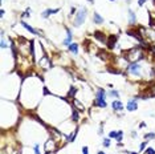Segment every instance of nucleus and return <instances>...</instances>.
<instances>
[{"mask_svg": "<svg viewBox=\"0 0 155 154\" xmlns=\"http://www.w3.org/2000/svg\"><path fill=\"white\" fill-rule=\"evenodd\" d=\"M86 19V9L85 8H81L78 12L76 15V19H74V27H81L84 24V21Z\"/></svg>", "mask_w": 155, "mask_h": 154, "instance_id": "nucleus-1", "label": "nucleus"}, {"mask_svg": "<svg viewBox=\"0 0 155 154\" xmlns=\"http://www.w3.org/2000/svg\"><path fill=\"white\" fill-rule=\"evenodd\" d=\"M105 96H106V92H105L104 89H98V92H97V100H95V104H97L99 108H106Z\"/></svg>", "mask_w": 155, "mask_h": 154, "instance_id": "nucleus-2", "label": "nucleus"}, {"mask_svg": "<svg viewBox=\"0 0 155 154\" xmlns=\"http://www.w3.org/2000/svg\"><path fill=\"white\" fill-rule=\"evenodd\" d=\"M127 71L132 74H139V71H141V65L138 62H130L129 64V67H127Z\"/></svg>", "mask_w": 155, "mask_h": 154, "instance_id": "nucleus-3", "label": "nucleus"}, {"mask_svg": "<svg viewBox=\"0 0 155 154\" xmlns=\"http://www.w3.org/2000/svg\"><path fill=\"white\" fill-rule=\"evenodd\" d=\"M137 101H138V98H132V100H130L127 102V110L129 112H134V110H137V109H138Z\"/></svg>", "mask_w": 155, "mask_h": 154, "instance_id": "nucleus-4", "label": "nucleus"}, {"mask_svg": "<svg viewBox=\"0 0 155 154\" xmlns=\"http://www.w3.org/2000/svg\"><path fill=\"white\" fill-rule=\"evenodd\" d=\"M57 12H60V9H58V8H56V9H45V11H44V12L41 13V16L45 19V17H48V16H50V15L57 13Z\"/></svg>", "mask_w": 155, "mask_h": 154, "instance_id": "nucleus-5", "label": "nucleus"}, {"mask_svg": "<svg viewBox=\"0 0 155 154\" xmlns=\"http://www.w3.org/2000/svg\"><path fill=\"white\" fill-rule=\"evenodd\" d=\"M112 106H113V109L115 112H119V110H122L123 109V105H122V102L121 101H118V100H115L113 104H112Z\"/></svg>", "mask_w": 155, "mask_h": 154, "instance_id": "nucleus-6", "label": "nucleus"}, {"mask_svg": "<svg viewBox=\"0 0 155 154\" xmlns=\"http://www.w3.org/2000/svg\"><path fill=\"white\" fill-rule=\"evenodd\" d=\"M21 25H23V27H24V28H25L27 31H29L31 33H33V35H39V32H37V31H36L35 28H32V27H31V25H29L28 23H25V21H23V23H21Z\"/></svg>", "mask_w": 155, "mask_h": 154, "instance_id": "nucleus-7", "label": "nucleus"}, {"mask_svg": "<svg viewBox=\"0 0 155 154\" xmlns=\"http://www.w3.org/2000/svg\"><path fill=\"white\" fill-rule=\"evenodd\" d=\"M93 21H94V24H102L104 23V19L98 15V12H95L93 15Z\"/></svg>", "mask_w": 155, "mask_h": 154, "instance_id": "nucleus-8", "label": "nucleus"}, {"mask_svg": "<svg viewBox=\"0 0 155 154\" xmlns=\"http://www.w3.org/2000/svg\"><path fill=\"white\" fill-rule=\"evenodd\" d=\"M69 51L74 54H77V52H78V45H77L76 43H72L70 45H69Z\"/></svg>", "mask_w": 155, "mask_h": 154, "instance_id": "nucleus-9", "label": "nucleus"}, {"mask_svg": "<svg viewBox=\"0 0 155 154\" xmlns=\"http://www.w3.org/2000/svg\"><path fill=\"white\" fill-rule=\"evenodd\" d=\"M115 41H117V36H112V37H110V40L107 41V47H109V48H113L114 44H115Z\"/></svg>", "mask_w": 155, "mask_h": 154, "instance_id": "nucleus-10", "label": "nucleus"}, {"mask_svg": "<svg viewBox=\"0 0 155 154\" xmlns=\"http://www.w3.org/2000/svg\"><path fill=\"white\" fill-rule=\"evenodd\" d=\"M129 19H130V23H131V24L135 23V15H134V12H132V11H130V12H129Z\"/></svg>", "mask_w": 155, "mask_h": 154, "instance_id": "nucleus-11", "label": "nucleus"}, {"mask_svg": "<svg viewBox=\"0 0 155 154\" xmlns=\"http://www.w3.org/2000/svg\"><path fill=\"white\" fill-rule=\"evenodd\" d=\"M95 37H97V39H98L99 41H102V43H104V41L106 40V39H105V36H104V35L101 33V32H97V33H95Z\"/></svg>", "mask_w": 155, "mask_h": 154, "instance_id": "nucleus-12", "label": "nucleus"}, {"mask_svg": "<svg viewBox=\"0 0 155 154\" xmlns=\"http://www.w3.org/2000/svg\"><path fill=\"white\" fill-rule=\"evenodd\" d=\"M122 137H123V131L122 130H119V131H117V141L119 142V141H122Z\"/></svg>", "mask_w": 155, "mask_h": 154, "instance_id": "nucleus-13", "label": "nucleus"}, {"mask_svg": "<svg viewBox=\"0 0 155 154\" xmlns=\"http://www.w3.org/2000/svg\"><path fill=\"white\" fill-rule=\"evenodd\" d=\"M109 96H110V97H119V93L115 92V90H110V92H109Z\"/></svg>", "mask_w": 155, "mask_h": 154, "instance_id": "nucleus-14", "label": "nucleus"}, {"mask_svg": "<svg viewBox=\"0 0 155 154\" xmlns=\"http://www.w3.org/2000/svg\"><path fill=\"white\" fill-rule=\"evenodd\" d=\"M72 118H73V121H77V120H78V113H77L76 109H73V116H72Z\"/></svg>", "mask_w": 155, "mask_h": 154, "instance_id": "nucleus-15", "label": "nucleus"}, {"mask_svg": "<svg viewBox=\"0 0 155 154\" xmlns=\"http://www.w3.org/2000/svg\"><path fill=\"white\" fill-rule=\"evenodd\" d=\"M102 145H104L105 148H109V146H110V141H109V138H105V139H104Z\"/></svg>", "mask_w": 155, "mask_h": 154, "instance_id": "nucleus-16", "label": "nucleus"}, {"mask_svg": "<svg viewBox=\"0 0 155 154\" xmlns=\"http://www.w3.org/2000/svg\"><path fill=\"white\" fill-rule=\"evenodd\" d=\"M145 138H146V139H150V138L154 139V138H155V134H154V133H147V134L145 136Z\"/></svg>", "mask_w": 155, "mask_h": 154, "instance_id": "nucleus-17", "label": "nucleus"}, {"mask_svg": "<svg viewBox=\"0 0 155 154\" xmlns=\"http://www.w3.org/2000/svg\"><path fill=\"white\" fill-rule=\"evenodd\" d=\"M76 92H77V88H72V89H70V92H69V94H68V97H73Z\"/></svg>", "mask_w": 155, "mask_h": 154, "instance_id": "nucleus-18", "label": "nucleus"}, {"mask_svg": "<svg viewBox=\"0 0 155 154\" xmlns=\"http://www.w3.org/2000/svg\"><path fill=\"white\" fill-rule=\"evenodd\" d=\"M109 138H117V131H110V133H109Z\"/></svg>", "mask_w": 155, "mask_h": 154, "instance_id": "nucleus-19", "label": "nucleus"}, {"mask_svg": "<svg viewBox=\"0 0 155 154\" xmlns=\"http://www.w3.org/2000/svg\"><path fill=\"white\" fill-rule=\"evenodd\" d=\"M146 154H155V150L152 148H147L146 149Z\"/></svg>", "mask_w": 155, "mask_h": 154, "instance_id": "nucleus-20", "label": "nucleus"}, {"mask_svg": "<svg viewBox=\"0 0 155 154\" xmlns=\"http://www.w3.org/2000/svg\"><path fill=\"white\" fill-rule=\"evenodd\" d=\"M8 45H7V43H5V40L3 39V36H2V48H7Z\"/></svg>", "mask_w": 155, "mask_h": 154, "instance_id": "nucleus-21", "label": "nucleus"}, {"mask_svg": "<svg viewBox=\"0 0 155 154\" xmlns=\"http://www.w3.org/2000/svg\"><path fill=\"white\" fill-rule=\"evenodd\" d=\"M33 150H35V154H40V149H39V145H37V144L35 145V149H33Z\"/></svg>", "mask_w": 155, "mask_h": 154, "instance_id": "nucleus-22", "label": "nucleus"}, {"mask_svg": "<svg viewBox=\"0 0 155 154\" xmlns=\"http://www.w3.org/2000/svg\"><path fill=\"white\" fill-rule=\"evenodd\" d=\"M82 154H89V149H87L86 146L82 148Z\"/></svg>", "mask_w": 155, "mask_h": 154, "instance_id": "nucleus-23", "label": "nucleus"}, {"mask_svg": "<svg viewBox=\"0 0 155 154\" xmlns=\"http://www.w3.org/2000/svg\"><path fill=\"white\" fill-rule=\"evenodd\" d=\"M146 144H147V141H145V142H142V144H141V151L146 148Z\"/></svg>", "mask_w": 155, "mask_h": 154, "instance_id": "nucleus-24", "label": "nucleus"}, {"mask_svg": "<svg viewBox=\"0 0 155 154\" xmlns=\"http://www.w3.org/2000/svg\"><path fill=\"white\" fill-rule=\"evenodd\" d=\"M145 2H146V0H139V2H138V5H139V7L143 5V4H145Z\"/></svg>", "mask_w": 155, "mask_h": 154, "instance_id": "nucleus-25", "label": "nucleus"}, {"mask_svg": "<svg viewBox=\"0 0 155 154\" xmlns=\"http://www.w3.org/2000/svg\"><path fill=\"white\" fill-rule=\"evenodd\" d=\"M24 16H25V17L29 16V9H27V11H25V13H23V17H24Z\"/></svg>", "mask_w": 155, "mask_h": 154, "instance_id": "nucleus-26", "label": "nucleus"}, {"mask_svg": "<svg viewBox=\"0 0 155 154\" xmlns=\"http://www.w3.org/2000/svg\"><path fill=\"white\" fill-rule=\"evenodd\" d=\"M4 13H5V12H4V11H3V9H2V11H0V17H3V16H4Z\"/></svg>", "mask_w": 155, "mask_h": 154, "instance_id": "nucleus-27", "label": "nucleus"}, {"mask_svg": "<svg viewBox=\"0 0 155 154\" xmlns=\"http://www.w3.org/2000/svg\"><path fill=\"white\" fill-rule=\"evenodd\" d=\"M87 2H89L90 4H93V3H94V0H87Z\"/></svg>", "mask_w": 155, "mask_h": 154, "instance_id": "nucleus-28", "label": "nucleus"}, {"mask_svg": "<svg viewBox=\"0 0 155 154\" xmlns=\"http://www.w3.org/2000/svg\"><path fill=\"white\" fill-rule=\"evenodd\" d=\"M97 154H106V153H104V151H98Z\"/></svg>", "mask_w": 155, "mask_h": 154, "instance_id": "nucleus-29", "label": "nucleus"}, {"mask_svg": "<svg viewBox=\"0 0 155 154\" xmlns=\"http://www.w3.org/2000/svg\"><path fill=\"white\" fill-rule=\"evenodd\" d=\"M112 2H114V0H112Z\"/></svg>", "mask_w": 155, "mask_h": 154, "instance_id": "nucleus-30", "label": "nucleus"}]
</instances>
